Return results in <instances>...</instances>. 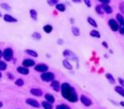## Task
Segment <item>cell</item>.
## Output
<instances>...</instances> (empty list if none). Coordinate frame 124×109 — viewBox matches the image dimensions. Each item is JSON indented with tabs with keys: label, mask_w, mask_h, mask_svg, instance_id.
I'll list each match as a JSON object with an SVG mask.
<instances>
[{
	"label": "cell",
	"mask_w": 124,
	"mask_h": 109,
	"mask_svg": "<svg viewBox=\"0 0 124 109\" xmlns=\"http://www.w3.org/2000/svg\"><path fill=\"white\" fill-rule=\"evenodd\" d=\"M61 93L62 96L64 97L65 99H67L68 101H70L72 103L77 102L78 101V94L76 92L75 88H73L70 84L68 83H63L61 85Z\"/></svg>",
	"instance_id": "1"
},
{
	"label": "cell",
	"mask_w": 124,
	"mask_h": 109,
	"mask_svg": "<svg viewBox=\"0 0 124 109\" xmlns=\"http://www.w3.org/2000/svg\"><path fill=\"white\" fill-rule=\"evenodd\" d=\"M13 54H14V53L11 47H6L2 52V57L5 62H10L11 60H13Z\"/></svg>",
	"instance_id": "2"
},
{
	"label": "cell",
	"mask_w": 124,
	"mask_h": 109,
	"mask_svg": "<svg viewBox=\"0 0 124 109\" xmlns=\"http://www.w3.org/2000/svg\"><path fill=\"white\" fill-rule=\"evenodd\" d=\"M40 79L43 82H52L53 80H54V74L52 72H43L40 75Z\"/></svg>",
	"instance_id": "3"
},
{
	"label": "cell",
	"mask_w": 124,
	"mask_h": 109,
	"mask_svg": "<svg viewBox=\"0 0 124 109\" xmlns=\"http://www.w3.org/2000/svg\"><path fill=\"white\" fill-rule=\"evenodd\" d=\"M33 67H34V70H35L36 72H39V73L46 72V71L48 70V66L46 65V64H42V63L38 64V65H34Z\"/></svg>",
	"instance_id": "4"
},
{
	"label": "cell",
	"mask_w": 124,
	"mask_h": 109,
	"mask_svg": "<svg viewBox=\"0 0 124 109\" xmlns=\"http://www.w3.org/2000/svg\"><path fill=\"white\" fill-rule=\"evenodd\" d=\"M108 24H109V26H110V28H111L112 31H117V30L119 29V23H118V21L113 19V18L108 21Z\"/></svg>",
	"instance_id": "5"
},
{
	"label": "cell",
	"mask_w": 124,
	"mask_h": 109,
	"mask_svg": "<svg viewBox=\"0 0 124 109\" xmlns=\"http://www.w3.org/2000/svg\"><path fill=\"white\" fill-rule=\"evenodd\" d=\"M63 54H64V57L67 58V59H70V60H73V61H78V58H77L76 54H73L69 50H65L64 53H63Z\"/></svg>",
	"instance_id": "6"
},
{
	"label": "cell",
	"mask_w": 124,
	"mask_h": 109,
	"mask_svg": "<svg viewBox=\"0 0 124 109\" xmlns=\"http://www.w3.org/2000/svg\"><path fill=\"white\" fill-rule=\"evenodd\" d=\"M80 100H81V102L83 103V104H84L85 106H87V107L91 106V104H92L91 99H90V98H88V97L85 96V95H82L81 97H80Z\"/></svg>",
	"instance_id": "7"
},
{
	"label": "cell",
	"mask_w": 124,
	"mask_h": 109,
	"mask_svg": "<svg viewBox=\"0 0 124 109\" xmlns=\"http://www.w3.org/2000/svg\"><path fill=\"white\" fill-rule=\"evenodd\" d=\"M35 65L34 61L31 59H25L22 61V66L23 67H26V68H30V67H33Z\"/></svg>",
	"instance_id": "8"
},
{
	"label": "cell",
	"mask_w": 124,
	"mask_h": 109,
	"mask_svg": "<svg viewBox=\"0 0 124 109\" xmlns=\"http://www.w3.org/2000/svg\"><path fill=\"white\" fill-rule=\"evenodd\" d=\"M16 71L19 73V74H21V75H28V74H29V70H28V68H26V67H23V66L17 67Z\"/></svg>",
	"instance_id": "9"
},
{
	"label": "cell",
	"mask_w": 124,
	"mask_h": 109,
	"mask_svg": "<svg viewBox=\"0 0 124 109\" xmlns=\"http://www.w3.org/2000/svg\"><path fill=\"white\" fill-rule=\"evenodd\" d=\"M26 103H27V104H29L30 106L34 107V108H39L40 107V104L36 100H34V99H30V98L26 99Z\"/></svg>",
	"instance_id": "10"
},
{
	"label": "cell",
	"mask_w": 124,
	"mask_h": 109,
	"mask_svg": "<svg viewBox=\"0 0 124 109\" xmlns=\"http://www.w3.org/2000/svg\"><path fill=\"white\" fill-rule=\"evenodd\" d=\"M51 86H52V88L55 91V92H59V91L61 90V84H60V82L57 81V80H53Z\"/></svg>",
	"instance_id": "11"
},
{
	"label": "cell",
	"mask_w": 124,
	"mask_h": 109,
	"mask_svg": "<svg viewBox=\"0 0 124 109\" xmlns=\"http://www.w3.org/2000/svg\"><path fill=\"white\" fill-rule=\"evenodd\" d=\"M3 19L6 21V22H17V19L14 17V16H12L10 14H4L3 15Z\"/></svg>",
	"instance_id": "12"
},
{
	"label": "cell",
	"mask_w": 124,
	"mask_h": 109,
	"mask_svg": "<svg viewBox=\"0 0 124 109\" xmlns=\"http://www.w3.org/2000/svg\"><path fill=\"white\" fill-rule=\"evenodd\" d=\"M30 94L40 97V96H42V90L39 89V88H32V89H30Z\"/></svg>",
	"instance_id": "13"
},
{
	"label": "cell",
	"mask_w": 124,
	"mask_h": 109,
	"mask_svg": "<svg viewBox=\"0 0 124 109\" xmlns=\"http://www.w3.org/2000/svg\"><path fill=\"white\" fill-rule=\"evenodd\" d=\"M102 8L104 10V13H107V14H111L113 12V9L111 6H109V4H102Z\"/></svg>",
	"instance_id": "14"
},
{
	"label": "cell",
	"mask_w": 124,
	"mask_h": 109,
	"mask_svg": "<svg viewBox=\"0 0 124 109\" xmlns=\"http://www.w3.org/2000/svg\"><path fill=\"white\" fill-rule=\"evenodd\" d=\"M45 99H46V101H47V102H49V103H52V104H53V103H54V101H55L54 95L49 94V93H46V94L45 95Z\"/></svg>",
	"instance_id": "15"
},
{
	"label": "cell",
	"mask_w": 124,
	"mask_h": 109,
	"mask_svg": "<svg viewBox=\"0 0 124 109\" xmlns=\"http://www.w3.org/2000/svg\"><path fill=\"white\" fill-rule=\"evenodd\" d=\"M41 106L43 109H53V104L47 101H42L41 102Z\"/></svg>",
	"instance_id": "16"
},
{
	"label": "cell",
	"mask_w": 124,
	"mask_h": 109,
	"mask_svg": "<svg viewBox=\"0 0 124 109\" xmlns=\"http://www.w3.org/2000/svg\"><path fill=\"white\" fill-rule=\"evenodd\" d=\"M117 93H118L120 96L124 97V87H121V86H116L115 89H114Z\"/></svg>",
	"instance_id": "17"
},
{
	"label": "cell",
	"mask_w": 124,
	"mask_h": 109,
	"mask_svg": "<svg viewBox=\"0 0 124 109\" xmlns=\"http://www.w3.org/2000/svg\"><path fill=\"white\" fill-rule=\"evenodd\" d=\"M25 53L27 54H29V56L33 57V58H38L39 57V54L36 53L35 51H33V50H25Z\"/></svg>",
	"instance_id": "18"
},
{
	"label": "cell",
	"mask_w": 124,
	"mask_h": 109,
	"mask_svg": "<svg viewBox=\"0 0 124 109\" xmlns=\"http://www.w3.org/2000/svg\"><path fill=\"white\" fill-rule=\"evenodd\" d=\"M55 9H57L58 11H60V12H64L66 10V6L64 4H62V3H58L57 5H55Z\"/></svg>",
	"instance_id": "19"
},
{
	"label": "cell",
	"mask_w": 124,
	"mask_h": 109,
	"mask_svg": "<svg viewBox=\"0 0 124 109\" xmlns=\"http://www.w3.org/2000/svg\"><path fill=\"white\" fill-rule=\"evenodd\" d=\"M43 31L46 32V33H51L53 31V26L51 24H46V25L43 26Z\"/></svg>",
	"instance_id": "20"
},
{
	"label": "cell",
	"mask_w": 124,
	"mask_h": 109,
	"mask_svg": "<svg viewBox=\"0 0 124 109\" xmlns=\"http://www.w3.org/2000/svg\"><path fill=\"white\" fill-rule=\"evenodd\" d=\"M63 65H64V67L66 69H68V70H72L73 69V66L70 64V62L68 60H64L63 61Z\"/></svg>",
	"instance_id": "21"
},
{
	"label": "cell",
	"mask_w": 124,
	"mask_h": 109,
	"mask_svg": "<svg viewBox=\"0 0 124 109\" xmlns=\"http://www.w3.org/2000/svg\"><path fill=\"white\" fill-rule=\"evenodd\" d=\"M105 77L107 78V80H108L111 84H115V79H114V77H113L112 75L110 74V73H107V74L105 75Z\"/></svg>",
	"instance_id": "22"
},
{
	"label": "cell",
	"mask_w": 124,
	"mask_h": 109,
	"mask_svg": "<svg viewBox=\"0 0 124 109\" xmlns=\"http://www.w3.org/2000/svg\"><path fill=\"white\" fill-rule=\"evenodd\" d=\"M29 13H30V16H31L32 19L38 20V12H36V10H34V9H30Z\"/></svg>",
	"instance_id": "23"
},
{
	"label": "cell",
	"mask_w": 124,
	"mask_h": 109,
	"mask_svg": "<svg viewBox=\"0 0 124 109\" xmlns=\"http://www.w3.org/2000/svg\"><path fill=\"white\" fill-rule=\"evenodd\" d=\"M90 35L91 36H93V38H97V39H99L101 36V34H100V32L99 31H97V30H91L90 31Z\"/></svg>",
	"instance_id": "24"
},
{
	"label": "cell",
	"mask_w": 124,
	"mask_h": 109,
	"mask_svg": "<svg viewBox=\"0 0 124 109\" xmlns=\"http://www.w3.org/2000/svg\"><path fill=\"white\" fill-rule=\"evenodd\" d=\"M72 32H73V34H74V35L79 36V35H80V29H79L77 26L73 25V26H72Z\"/></svg>",
	"instance_id": "25"
},
{
	"label": "cell",
	"mask_w": 124,
	"mask_h": 109,
	"mask_svg": "<svg viewBox=\"0 0 124 109\" xmlns=\"http://www.w3.org/2000/svg\"><path fill=\"white\" fill-rule=\"evenodd\" d=\"M87 20H88L89 24H91L93 27H97V26H98V25H97V22H96L94 19H93L92 17H88V18H87Z\"/></svg>",
	"instance_id": "26"
},
{
	"label": "cell",
	"mask_w": 124,
	"mask_h": 109,
	"mask_svg": "<svg viewBox=\"0 0 124 109\" xmlns=\"http://www.w3.org/2000/svg\"><path fill=\"white\" fill-rule=\"evenodd\" d=\"M6 69H7V65H6V63L0 60V72L5 71Z\"/></svg>",
	"instance_id": "27"
},
{
	"label": "cell",
	"mask_w": 124,
	"mask_h": 109,
	"mask_svg": "<svg viewBox=\"0 0 124 109\" xmlns=\"http://www.w3.org/2000/svg\"><path fill=\"white\" fill-rule=\"evenodd\" d=\"M96 12H97L98 14H100V15L104 14V10H103V8H102L101 5H97V6H96Z\"/></svg>",
	"instance_id": "28"
},
{
	"label": "cell",
	"mask_w": 124,
	"mask_h": 109,
	"mask_svg": "<svg viewBox=\"0 0 124 109\" xmlns=\"http://www.w3.org/2000/svg\"><path fill=\"white\" fill-rule=\"evenodd\" d=\"M31 36H32V39H35V40H39V39H41V35H40L39 32H33Z\"/></svg>",
	"instance_id": "29"
},
{
	"label": "cell",
	"mask_w": 124,
	"mask_h": 109,
	"mask_svg": "<svg viewBox=\"0 0 124 109\" xmlns=\"http://www.w3.org/2000/svg\"><path fill=\"white\" fill-rule=\"evenodd\" d=\"M0 6H1V8L4 9V10H11V6L8 5L7 3H1Z\"/></svg>",
	"instance_id": "30"
},
{
	"label": "cell",
	"mask_w": 124,
	"mask_h": 109,
	"mask_svg": "<svg viewBox=\"0 0 124 109\" xmlns=\"http://www.w3.org/2000/svg\"><path fill=\"white\" fill-rule=\"evenodd\" d=\"M118 30L120 31V33H121L122 35H124V20L119 23V29H118Z\"/></svg>",
	"instance_id": "31"
},
{
	"label": "cell",
	"mask_w": 124,
	"mask_h": 109,
	"mask_svg": "<svg viewBox=\"0 0 124 109\" xmlns=\"http://www.w3.org/2000/svg\"><path fill=\"white\" fill-rule=\"evenodd\" d=\"M15 85H16V86L21 87V86H23V85H24V81L22 80V79H17V80H15Z\"/></svg>",
	"instance_id": "32"
},
{
	"label": "cell",
	"mask_w": 124,
	"mask_h": 109,
	"mask_svg": "<svg viewBox=\"0 0 124 109\" xmlns=\"http://www.w3.org/2000/svg\"><path fill=\"white\" fill-rule=\"evenodd\" d=\"M116 20L118 21V23H120L121 21H123V20H124L123 15H122V14H120V13H118V14L116 15Z\"/></svg>",
	"instance_id": "33"
},
{
	"label": "cell",
	"mask_w": 124,
	"mask_h": 109,
	"mask_svg": "<svg viewBox=\"0 0 124 109\" xmlns=\"http://www.w3.org/2000/svg\"><path fill=\"white\" fill-rule=\"evenodd\" d=\"M59 3V0H47V4L54 6V5H57Z\"/></svg>",
	"instance_id": "34"
},
{
	"label": "cell",
	"mask_w": 124,
	"mask_h": 109,
	"mask_svg": "<svg viewBox=\"0 0 124 109\" xmlns=\"http://www.w3.org/2000/svg\"><path fill=\"white\" fill-rule=\"evenodd\" d=\"M55 109H70V107L65 105V104H60V105H58L57 107H55Z\"/></svg>",
	"instance_id": "35"
},
{
	"label": "cell",
	"mask_w": 124,
	"mask_h": 109,
	"mask_svg": "<svg viewBox=\"0 0 124 109\" xmlns=\"http://www.w3.org/2000/svg\"><path fill=\"white\" fill-rule=\"evenodd\" d=\"M84 2H85V4L88 6V7H91V5H92V3H91V1L90 0H84Z\"/></svg>",
	"instance_id": "36"
},
{
	"label": "cell",
	"mask_w": 124,
	"mask_h": 109,
	"mask_svg": "<svg viewBox=\"0 0 124 109\" xmlns=\"http://www.w3.org/2000/svg\"><path fill=\"white\" fill-rule=\"evenodd\" d=\"M98 1H100V2L103 3V4H109L111 0H98Z\"/></svg>",
	"instance_id": "37"
},
{
	"label": "cell",
	"mask_w": 124,
	"mask_h": 109,
	"mask_svg": "<svg viewBox=\"0 0 124 109\" xmlns=\"http://www.w3.org/2000/svg\"><path fill=\"white\" fill-rule=\"evenodd\" d=\"M118 82L120 83V85H121V87H124V80L122 78H118Z\"/></svg>",
	"instance_id": "38"
},
{
	"label": "cell",
	"mask_w": 124,
	"mask_h": 109,
	"mask_svg": "<svg viewBox=\"0 0 124 109\" xmlns=\"http://www.w3.org/2000/svg\"><path fill=\"white\" fill-rule=\"evenodd\" d=\"M102 46H103L104 47L108 48V45H107V42H106V41H103V42H102Z\"/></svg>",
	"instance_id": "39"
},
{
	"label": "cell",
	"mask_w": 124,
	"mask_h": 109,
	"mask_svg": "<svg viewBox=\"0 0 124 109\" xmlns=\"http://www.w3.org/2000/svg\"><path fill=\"white\" fill-rule=\"evenodd\" d=\"M7 77H8L9 79H13V75H12L11 73H8V74H7Z\"/></svg>",
	"instance_id": "40"
},
{
	"label": "cell",
	"mask_w": 124,
	"mask_h": 109,
	"mask_svg": "<svg viewBox=\"0 0 124 109\" xmlns=\"http://www.w3.org/2000/svg\"><path fill=\"white\" fill-rule=\"evenodd\" d=\"M120 10L123 12V14H124V5H123V4L120 5Z\"/></svg>",
	"instance_id": "41"
},
{
	"label": "cell",
	"mask_w": 124,
	"mask_h": 109,
	"mask_svg": "<svg viewBox=\"0 0 124 109\" xmlns=\"http://www.w3.org/2000/svg\"><path fill=\"white\" fill-rule=\"evenodd\" d=\"M58 44H60V45H63V39H59V40H58Z\"/></svg>",
	"instance_id": "42"
},
{
	"label": "cell",
	"mask_w": 124,
	"mask_h": 109,
	"mask_svg": "<svg viewBox=\"0 0 124 109\" xmlns=\"http://www.w3.org/2000/svg\"><path fill=\"white\" fill-rule=\"evenodd\" d=\"M72 1L76 2V3H80V2H81V0H72Z\"/></svg>",
	"instance_id": "43"
},
{
	"label": "cell",
	"mask_w": 124,
	"mask_h": 109,
	"mask_svg": "<svg viewBox=\"0 0 124 109\" xmlns=\"http://www.w3.org/2000/svg\"><path fill=\"white\" fill-rule=\"evenodd\" d=\"M1 58H2V51L0 50V59H1Z\"/></svg>",
	"instance_id": "44"
},
{
	"label": "cell",
	"mask_w": 124,
	"mask_h": 109,
	"mask_svg": "<svg viewBox=\"0 0 124 109\" xmlns=\"http://www.w3.org/2000/svg\"><path fill=\"white\" fill-rule=\"evenodd\" d=\"M120 105H121V106H123V107H124V102H123V101H122V102H120Z\"/></svg>",
	"instance_id": "45"
},
{
	"label": "cell",
	"mask_w": 124,
	"mask_h": 109,
	"mask_svg": "<svg viewBox=\"0 0 124 109\" xmlns=\"http://www.w3.org/2000/svg\"><path fill=\"white\" fill-rule=\"evenodd\" d=\"M2 106H3V103H2V102H0V108H1Z\"/></svg>",
	"instance_id": "46"
},
{
	"label": "cell",
	"mask_w": 124,
	"mask_h": 109,
	"mask_svg": "<svg viewBox=\"0 0 124 109\" xmlns=\"http://www.w3.org/2000/svg\"><path fill=\"white\" fill-rule=\"evenodd\" d=\"M2 78V74H1V72H0V79Z\"/></svg>",
	"instance_id": "47"
},
{
	"label": "cell",
	"mask_w": 124,
	"mask_h": 109,
	"mask_svg": "<svg viewBox=\"0 0 124 109\" xmlns=\"http://www.w3.org/2000/svg\"><path fill=\"white\" fill-rule=\"evenodd\" d=\"M0 17H2V13H1V12H0Z\"/></svg>",
	"instance_id": "48"
}]
</instances>
